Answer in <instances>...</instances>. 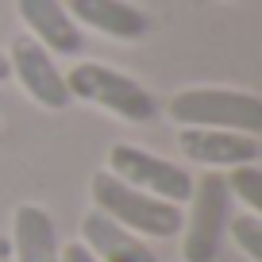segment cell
<instances>
[{"label": "cell", "mask_w": 262, "mask_h": 262, "mask_svg": "<svg viewBox=\"0 0 262 262\" xmlns=\"http://www.w3.org/2000/svg\"><path fill=\"white\" fill-rule=\"evenodd\" d=\"M66 89L74 100H85L93 108H104V112L120 116L127 123H147L155 120L158 104L147 89H143L135 77L120 74L104 62H77L70 74H66Z\"/></svg>", "instance_id": "3"}, {"label": "cell", "mask_w": 262, "mask_h": 262, "mask_svg": "<svg viewBox=\"0 0 262 262\" xmlns=\"http://www.w3.org/2000/svg\"><path fill=\"white\" fill-rule=\"evenodd\" d=\"M178 147L185 158L201 166H243V162H258L262 143L258 135H243V131H220V127H181L178 131Z\"/></svg>", "instance_id": "7"}, {"label": "cell", "mask_w": 262, "mask_h": 262, "mask_svg": "<svg viewBox=\"0 0 262 262\" xmlns=\"http://www.w3.org/2000/svg\"><path fill=\"white\" fill-rule=\"evenodd\" d=\"M231 220V193L224 173H201V181H193L189 193V216H181V258L185 262H216L224 243V231Z\"/></svg>", "instance_id": "4"}, {"label": "cell", "mask_w": 262, "mask_h": 262, "mask_svg": "<svg viewBox=\"0 0 262 262\" xmlns=\"http://www.w3.org/2000/svg\"><path fill=\"white\" fill-rule=\"evenodd\" d=\"M4 258H12V243H8V239H0V262H4Z\"/></svg>", "instance_id": "16"}, {"label": "cell", "mask_w": 262, "mask_h": 262, "mask_svg": "<svg viewBox=\"0 0 262 262\" xmlns=\"http://www.w3.org/2000/svg\"><path fill=\"white\" fill-rule=\"evenodd\" d=\"M19 19L27 24L31 39L39 47H47L58 58H77L85 50V35L74 24L66 0H16Z\"/></svg>", "instance_id": "8"}, {"label": "cell", "mask_w": 262, "mask_h": 262, "mask_svg": "<svg viewBox=\"0 0 262 262\" xmlns=\"http://www.w3.org/2000/svg\"><path fill=\"white\" fill-rule=\"evenodd\" d=\"M228 228H231V239H235L239 251L251 262H262V216L243 212V216H235V220H228Z\"/></svg>", "instance_id": "13"}, {"label": "cell", "mask_w": 262, "mask_h": 262, "mask_svg": "<svg viewBox=\"0 0 262 262\" xmlns=\"http://www.w3.org/2000/svg\"><path fill=\"white\" fill-rule=\"evenodd\" d=\"M58 262H97V258L89 254V247H85V243H77V239H74V243L58 247Z\"/></svg>", "instance_id": "14"}, {"label": "cell", "mask_w": 262, "mask_h": 262, "mask_svg": "<svg viewBox=\"0 0 262 262\" xmlns=\"http://www.w3.org/2000/svg\"><path fill=\"white\" fill-rule=\"evenodd\" d=\"M8 66H12V77L24 85V93L39 108L62 112V108L74 104V97L66 89V74L54 66V54L47 47H39L31 35H16V42L8 50Z\"/></svg>", "instance_id": "6"}, {"label": "cell", "mask_w": 262, "mask_h": 262, "mask_svg": "<svg viewBox=\"0 0 262 262\" xmlns=\"http://www.w3.org/2000/svg\"><path fill=\"white\" fill-rule=\"evenodd\" d=\"M170 120L181 127H220V131H262V100L247 89H220V85H193L170 97Z\"/></svg>", "instance_id": "2"}, {"label": "cell", "mask_w": 262, "mask_h": 262, "mask_svg": "<svg viewBox=\"0 0 262 262\" xmlns=\"http://www.w3.org/2000/svg\"><path fill=\"white\" fill-rule=\"evenodd\" d=\"M224 181H228V193L239 196V201L247 205V212H258L262 208V170H258V162L231 166V173Z\"/></svg>", "instance_id": "12"}, {"label": "cell", "mask_w": 262, "mask_h": 262, "mask_svg": "<svg viewBox=\"0 0 262 262\" xmlns=\"http://www.w3.org/2000/svg\"><path fill=\"white\" fill-rule=\"evenodd\" d=\"M228 4H239V0H228Z\"/></svg>", "instance_id": "17"}, {"label": "cell", "mask_w": 262, "mask_h": 262, "mask_svg": "<svg viewBox=\"0 0 262 262\" xmlns=\"http://www.w3.org/2000/svg\"><path fill=\"white\" fill-rule=\"evenodd\" d=\"M108 173L127 181L131 189H143L158 201H170V205H185L189 193H193V173L185 166L158 158L150 150L135 147V143H116L108 150Z\"/></svg>", "instance_id": "5"}, {"label": "cell", "mask_w": 262, "mask_h": 262, "mask_svg": "<svg viewBox=\"0 0 262 262\" xmlns=\"http://www.w3.org/2000/svg\"><path fill=\"white\" fill-rule=\"evenodd\" d=\"M93 205L100 216L116 220L120 228L135 231V235H150V239H170L181 231V208L170 201H158V196L143 193V189H131L127 181H120L116 173L97 170L89 181Z\"/></svg>", "instance_id": "1"}, {"label": "cell", "mask_w": 262, "mask_h": 262, "mask_svg": "<svg viewBox=\"0 0 262 262\" xmlns=\"http://www.w3.org/2000/svg\"><path fill=\"white\" fill-rule=\"evenodd\" d=\"M4 262H12V258H4Z\"/></svg>", "instance_id": "18"}, {"label": "cell", "mask_w": 262, "mask_h": 262, "mask_svg": "<svg viewBox=\"0 0 262 262\" xmlns=\"http://www.w3.org/2000/svg\"><path fill=\"white\" fill-rule=\"evenodd\" d=\"M12 77V66H8V54H4V50H0V85L8 81Z\"/></svg>", "instance_id": "15"}, {"label": "cell", "mask_w": 262, "mask_h": 262, "mask_svg": "<svg viewBox=\"0 0 262 262\" xmlns=\"http://www.w3.org/2000/svg\"><path fill=\"white\" fill-rule=\"evenodd\" d=\"M12 254L16 262H58V231L47 208L19 205L12 216Z\"/></svg>", "instance_id": "11"}, {"label": "cell", "mask_w": 262, "mask_h": 262, "mask_svg": "<svg viewBox=\"0 0 262 262\" xmlns=\"http://www.w3.org/2000/svg\"><path fill=\"white\" fill-rule=\"evenodd\" d=\"M81 243L89 247V254L97 262H158L155 251L135 231L120 228L116 220L100 216L97 208L81 220Z\"/></svg>", "instance_id": "10"}, {"label": "cell", "mask_w": 262, "mask_h": 262, "mask_svg": "<svg viewBox=\"0 0 262 262\" xmlns=\"http://www.w3.org/2000/svg\"><path fill=\"white\" fill-rule=\"evenodd\" d=\"M66 8H70L77 27H93V31L120 42L147 39L150 31V16L135 8L131 0H66Z\"/></svg>", "instance_id": "9"}]
</instances>
